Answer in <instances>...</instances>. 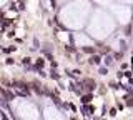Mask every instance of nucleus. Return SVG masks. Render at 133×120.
<instances>
[{"mask_svg":"<svg viewBox=\"0 0 133 120\" xmlns=\"http://www.w3.org/2000/svg\"><path fill=\"white\" fill-rule=\"evenodd\" d=\"M100 62H101V59H100L98 55H93V57L90 59V63H92V65H98Z\"/></svg>","mask_w":133,"mask_h":120,"instance_id":"1","label":"nucleus"},{"mask_svg":"<svg viewBox=\"0 0 133 120\" xmlns=\"http://www.w3.org/2000/svg\"><path fill=\"white\" fill-rule=\"evenodd\" d=\"M85 85H87L88 90H93V88H95V82H93V80H85Z\"/></svg>","mask_w":133,"mask_h":120,"instance_id":"2","label":"nucleus"},{"mask_svg":"<svg viewBox=\"0 0 133 120\" xmlns=\"http://www.w3.org/2000/svg\"><path fill=\"white\" fill-rule=\"evenodd\" d=\"M90 100H92V95H85V97H82V102H83V104H88Z\"/></svg>","mask_w":133,"mask_h":120,"instance_id":"3","label":"nucleus"},{"mask_svg":"<svg viewBox=\"0 0 133 120\" xmlns=\"http://www.w3.org/2000/svg\"><path fill=\"white\" fill-rule=\"evenodd\" d=\"M43 63H45L43 59H38V60H37V67H38V68H42V67H43Z\"/></svg>","mask_w":133,"mask_h":120,"instance_id":"4","label":"nucleus"},{"mask_svg":"<svg viewBox=\"0 0 133 120\" xmlns=\"http://www.w3.org/2000/svg\"><path fill=\"white\" fill-rule=\"evenodd\" d=\"M111 62H113L111 57H105V63H106V65H111Z\"/></svg>","mask_w":133,"mask_h":120,"instance_id":"5","label":"nucleus"},{"mask_svg":"<svg viewBox=\"0 0 133 120\" xmlns=\"http://www.w3.org/2000/svg\"><path fill=\"white\" fill-rule=\"evenodd\" d=\"M52 78H55V80H58L60 77H58V73H57V72H53V70H52Z\"/></svg>","mask_w":133,"mask_h":120,"instance_id":"6","label":"nucleus"},{"mask_svg":"<svg viewBox=\"0 0 133 120\" xmlns=\"http://www.w3.org/2000/svg\"><path fill=\"white\" fill-rule=\"evenodd\" d=\"M100 73H101V75H106L108 70H106V68H100Z\"/></svg>","mask_w":133,"mask_h":120,"instance_id":"7","label":"nucleus"},{"mask_svg":"<svg viewBox=\"0 0 133 120\" xmlns=\"http://www.w3.org/2000/svg\"><path fill=\"white\" fill-rule=\"evenodd\" d=\"M83 52H87V54H92V52H93V49H90V47H87V49H83Z\"/></svg>","mask_w":133,"mask_h":120,"instance_id":"8","label":"nucleus"},{"mask_svg":"<svg viewBox=\"0 0 133 120\" xmlns=\"http://www.w3.org/2000/svg\"><path fill=\"white\" fill-rule=\"evenodd\" d=\"M110 115H111V117H115V115H116V110L111 109V110H110Z\"/></svg>","mask_w":133,"mask_h":120,"instance_id":"9","label":"nucleus"}]
</instances>
